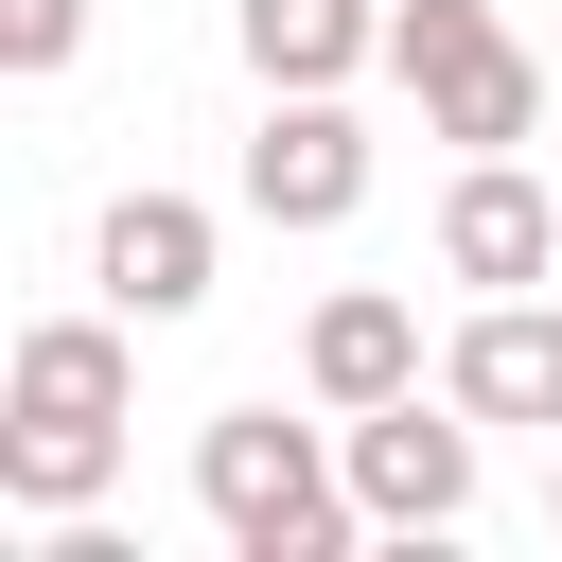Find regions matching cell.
Listing matches in <instances>:
<instances>
[{
    "mask_svg": "<svg viewBox=\"0 0 562 562\" xmlns=\"http://www.w3.org/2000/svg\"><path fill=\"white\" fill-rule=\"evenodd\" d=\"M193 509L228 527V562H351V527H369L351 457H316V422H281V404L193 422Z\"/></svg>",
    "mask_w": 562,
    "mask_h": 562,
    "instance_id": "cell-1",
    "label": "cell"
},
{
    "mask_svg": "<svg viewBox=\"0 0 562 562\" xmlns=\"http://www.w3.org/2000/svg\"><path fill=\"white\" fill-rule=\"evenodd\" d=\"M386 70L422 88V140H457V158H509V140L562 105V70H544L492 0H386Z\"/></svg>",
    "mask_w": 562,
    "mask_h": 562,
    "instance_id": "cell-2",
    "label": "cell"
},
{
    "mask_svg": "<svg viewBox=\"0 0 562 562\" xmlns=\"http://www.w3.org/2000/svg\"><path fill=\"white\" fill-rule=\"evenodd\" d=\"M246 211H263V228H351V211H369V123H351L334 88H263Z\"/></svg>",
    "mask_w": 562,
    "mask_h": 562,
    "instance_id": "cell-3",
    "label": "cell"
},
{
    "mask_svg": "<svg viewBox=\"0 0 562 562\" xmlns=\"http://www.w3.org/2000/svg\"><path fill=\"white\" fill-rule=\"evenodd\" d=\"M334 457H351L369 527H457V509H474V404H457V386H439V422H422V386H404V404H369Z\"/></svg>",
    "mask_w": 562,
    "mask_h": 562,
    "instance_id": "cell-4",
    "label": "cell"
},
{
    "mask_svg": "<svg viewBox=\"0 0 562 562\" xmlns=\"http://www.w3.org/2000/svg\"><path fill=\"white\" fill-rule=\"evenodd\" d=\"M439 263H457L474 299H527V281L562 263V193H544L527 158H457V193H439Z\"/></svg>",
    "mask_w": 562,
    "mask_h": 562,
    "instance_id": "cell-5",
    "label": "cell"
},
{
    "mask_svg": "<svg viewBox=\"0 0 562 562\" xmlns=\"http://www.w3.org/2000/svg\"><path fill=\"white\" fill-rule=\"evenodd\" d=\"M299 369H316V404H334V422L404 404V386H422V299H386V281H334V299H316V334H299Z\"/></svg>",
    "mask_w": 562,
    "mask_h": 562,
    "instance_id": "cell-6",
    "label": "cell"
},
{
    "mask_svg": "<svg viewBox=\"0 0 562 562\" xmlns=\"http://www.w3.org/2000/svg\"><path fill=\"white\" fill-rule=\"evenodd\" d=\"M439 386H457L474 422H562V316H544V299H474L457 351H439Z\"/></svg>",
    "mask_w": 562,
    "mask_h": 562,
    "instance_id": "cell-7",
    "label": "cell"
},
{
    "mask_svg": "<svg viewBox=\"0 0 562 562\" xmlns=\"http://www.w3.org/2000/svg\"><path fill=\"white\" fill-rule=\"evenodd\" d=\"M0 404H18V422H123V404H140V369H123V299H105V316H35L18 369H0Z\"/></svg>",
    "mask_w": 562,
    "mask_h": 562,
    "instance_id": "cell-8",
    "label": "cell"
},
{
    "mask_svg": "<svg viewBox=\"0 0 562 562\" xmlns=\"http://www.w3.org/2000/svg\"><path fill=\"white\" fill-rule=\"evenodd\" d=\"M88 263H105L123 316H193V299H211V211H193V193H123Z\"/></svg>",
    "mask_w": 562,
    "mask_h": 562,
    "instance_id": "cell-9",
    "label": "cell"
},
{
    "mask_svg": "<svg viewBox=\"0 0 562 562\" xmlns=\"http://www.w3.org/2000/svg\"><path fill=\"white\" fill-rule=\"evenodd\" d=\"M228 35H246L263 88H351L386 53V0H228Z\"/></svg>",
    "mask_w": 562,
    "mask_h": 562,
    "instance_id": "cell-10",
    "label": "cell"
},
{
    "mask_svg": "<svg viewBox=\"0 0 562 562\" xmlns=\"http://www.w3.org/2000/svg\"><path fill=\"white\" fill-rule=\"evenodd\" d=\"M105 474H123V422H18L0 404V492L18 509H88Z\"/></svg>",
    "mask_w": 562,
    "mask_h": 562,
    "instance_id": "cell-11",
    "label": "cell"
},
{
    "mask_svg": "<svg viewBox=\"0 0 562 562\" xmlns=\"http://www.w3.org/2000/svg\"><path fill=\"white\" fill-rule=\"evenodd\" d=\"M88 53V0H0V70L35 88V70H70Z\"/></svg>",
    "mask_w": 562,
    "mask_h": 562,
    "instance_id": "cell-12",
    "label": "cell"
},
{
    "mask_svg": "<svg viewBox=\"0 0 562 562\" xmlns=\"http://www.w3.org/2000/svg\"><path fill=\"white\" fill-rule=\"evenodd\" d=\"M544 70H562V35H544Z\"/></svg>",
    "mask_w": 562,
    "mask_h": 562,
    "instance_id": "cell-13",
    "label": "cell"
},
{
    "mask_svg": "<svg viewBox=\"0 0 562 562\" xmlns=\"http://www.w3.org/2000/svg\"><path fill=\"white\" fill-rule=\"evenodd\" d=\"M544 509H562V474H544Z\"/></svg>",
    "mask_w": 562,
    "mask_h": 562,
    "instance_id": "cell-14",
    "label": "cell"
}]
</instances>
